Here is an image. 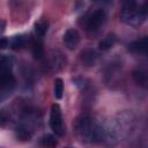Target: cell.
I'll list each match as a JSON object with an SVG mask.
<instances>
[{"label":"cell","instance_id":"cell-5","mask_svg":"<svg viewBox=\"0 0 148 148\" xmlns=\"http://www.w3.org/2000/svg\"><path fill=\"white\" fill-rule=\"evenodd\" d=\"M14 87V77L10 71H0V102L5 99Z\"/></svg>","mask_w":148,"mask_h":148},{"label":"cell","instance_id":"cell-6","mask_svg":"<svg viewBox=\"0 0 148 148\" xmlns=\"http://www.w3.org/2000/svg\"><path fill=\"white\" fill-rule=\"evenodd\" d=\"M62 42L68 50H74L77 46V44L80 43L79 31L76 29H68L62 37Z\"/></svg>","mask_w":148,"mask_h":148},{"label":"cell","instance_id":"cell-16","mask_svg":"<svg viewBox=\"0 0 148 148\" xmlns=\"http://www.w3.org/2000/svg\"><path fill=\"white\" fill-rule=\"evenodd\" d=\"M16 135L18 139H22V140H29L30 139V134L27 130L24 128H17L16 131Z\"/></svg>","mask_w":148,"mask_h":148},{"label":"cell","instance_id":"cell-7","mask_svg":"<svg viewBox=\"0 0 148 148\" xmlns=\"http://www.w3.org/2000/svg\"><path fill=\"white\" fill-rule=\"evenodd\" d=\"M80 59L86 66H92L97 60V52L92 49H84L80 53Z\"/></svg>","mask_w":148,"mask_h":148},{"label":"cell","instance_id":"cell-8","mask_svg":"<svg viewBox=\"0 0 148 148\" xmlns=\"http://www.w3.org/2000/svg\"><path fill=\"white\" fill-rule=\"evenodd\" d=\"M128 50L132 52L138 53H145L147 51V37H142L140 39H136L128 44Z\"/></svg>","mask_w":148,"mask_h":148},{"label":"cell","instance_id":"cell-2","mask_svg":"<svg viewBox=\"0 0 148 148\" xmlns=\"http://www.w3.org/2000/svg\"><path fill=\"white\" fill-rule=\"evenodd\" d=\"M147 17V3L139 5L134 1H127L124 3L120 20L132 27H138L142 22H145Z\"/></svg>","mask_w":148,"mask_h":148},{"label":"cell","instance_id":"cell-4","mask_svg":"<svg viewBox=\"0 0 148 148\" xmlns=\"http://www.w3.org/2000/svg\"><path fill=\"white\" fill-rule=\"evenodd\" d=\"M50 126L52 131L61 136L65 133V127H64V120H62V112L61 109L58 104H53L51 106V112H50Z\"/></svg>","mask_w":148,"mask_h":148},{"label":"cell","instance_id":"cell-11","mask_svg":"<svg viewBox=\"0 0 148 148\" xmlns=\"http://www.w3.org/2000/svg\"><path fill=\"white\" fill-rule=\"evenodd\" d=\"M39 145L43 147V148H56L57 145H58V141L57 139L51 135V134H45L40 138L39 140Z\"/></svg>","mask_w":148,"mask_h":148},{"label":"cell","instance_id":"cell-10","mask_svg":"<svg viewBox=\"0 0 148 148\" xmlns=\"http://www.w3.org/2000/svg\"><path fill=\"white\" fill-rule=\"evenodd\" d=\"M27 42H28V38H27L25 35H16V36H14L12 38V40H10L9 44H10V47L12 49L17 50V49L24 47L25 44H27Z\"/></svg>","mask_w":148,"mask_h":148},{"label":"cell","instance_id":"cell-14","mask_svg":"<svg viewBox=\"0 0 148 148\" xmlns=\"http://www.w3.org/2000/svg\"><path fill=\"white\" fill-rule=\"evenodd\" d=\"M62 92H64V82L60 77H57L54 80V84H53V94L54 97L57 99H60L62 97Z\"/></svg>","mask_w":148,"mask_h":148},{"label":"cell","instance_id":"cell-3","mask_svg":"<svg viewBox=\"0 0 148 148\" xmlns=\"http://www.w3.org/2000/svg\"><path fill=\"white\" fill-rule=\"evenodd\" d=\"M105 21V12L103 9H95L88 13L81 22L82 27L88 31H96Z\"/></svg>","mask_w":148,"mask_h":148},{"label":"cell","instance_id":"cell-12","mask_svg":"<svg viewBox=\"0 0 148 148\" xmlns=\"http://www.w3.org/2000/svg\"><path fill=\"white\" fill-rule=\"evenodd\" d=\"M133 77L135 80V82L142 87H146L147 86V81H148V76H147V73L146 71L143 69H136L133 72Z\"/></svg>","mask_w":148,"mask_h":148},{"label":"cell","instance_id":"cell-18","mask_svg":"<svg viewBox=\"0 0 148 148\" xmlns=\"http://www.w3.org/2000/svg\"><path fill=\"white\" fill-rule=\"evenodd\" d=\"M66 148H72V147H66Z\"/></svg>","mask_w":148,"mask_h":148},{"label":"cell","instance_id":"cell-15","mask_svg":"<svg viewBox=\"0 0 148 148\" xmlns=\"http://www.w3.org/2000/svg\"><path fill=\"white\" fill-rule=\"evenodd\" d=\"M32 54L35 58L39 59L43 56V44L40 40H35L32 43Z\"/></svg>","mask_w":148,"mask_h":148},{"label":"cell","instance_id":"cell-17","mask_svg":"<svg viewBox=\"0 0 148 148\" xmlns=\"http://www.w3.org/2000/svg\"><path fill=\"white\" fill-rule=\"evenodd\" d=\"M8 44H9L8 39L0 37V50H2V49H6V47L8 46Z\"/></svg>","mask_w":148,"mask_h":148},{"label":"cell","instance_id":"cell-9","mask_svg":"<svg viewBox=\"0 0 148 148\" xmlns=\"http://www.w3.org/2000/svg\"><path fill=\"white\" fill-rule=\"evenodd\" d=\"M116 40H117L116 36H114L113 34H109V35H106V36L98 43V49L102 50V51H106V50L111 49V47L114 45Z\"/></svg>","mask_w":148,"mask_h":148},{"label":"cell","instance_id":"cell-1","mask_svg":"<svg viewBox=\"0 0 148 148\" xmlns=\"http://www.w3.org/2000/svg\"><path fill=\"white\" fill-rule=\"evenodd\" d=\"M75 132L83 141H99L103 138V128L88 116H82L75 121Z\"/></svg>","mask_w":148,"mask_h":148},{"label":"cell","instance_id":"cell-13","mask_svg":"<svg viewBox=\"0 0 148 148\" xmlns=\"http://www.w3.org/2000/svg\"><path fill=\"white\" fill-rule=\"evenodd\" d=\"M49 29V22L46 20H39L35 23V31L38 36L43 37Z\"/></svg>","mask_w":148,"mask_h":148}]
</instances>
